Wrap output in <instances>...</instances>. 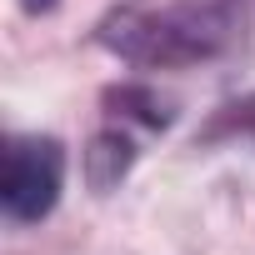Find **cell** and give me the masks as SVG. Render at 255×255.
<instances>
[{
    "label": "cell",
    "instance_id": "obj_3",
    "mask_svg": "<svg viewBox=\"0 0 255 255\" xmlns=\"http://www.w3.org/2000/svg\"><path fill=\"white\" fill-rule=\"evenodd\" d=\"M130 165H135V140L125 130H115V125L100 130L90 140V150H85V180H90L95 195H110L125 175H130Z\"/></svg>",
    "mask_w": 255,
    "mask_h": 255
},
{
    "label": "cell",
    "instance_id": "obj_1",
    "mask_svg": "<svg viewBox=\"0 0 255 255\" xmlns=\"http://www.w3.org/2000/svg\"><path fill=\"white\" fill-rule=\"evenodd\" d=\"M95 40L125 65L190 70L230 55L245 40L240 0H125L105 10Z\"/></svg>",
    "mask_w": 255,
    "mask_h": 255
},
{
    "label": "cell",
    "instance_id": "obj_2",
    "mask_svg": "<svg viewBox=\"0 0 255 255\" xmlns=\"http://www.w3.org/2000/svg\"><path fill=\"white\" fill-rule=\"evenodd\" d=\"M65 185V145L55 135H10L5 140V175H0V205L10 220L30 225L45 220Z\"/></svg>",
    "mask_w": 255,
    "mask_h": 255
},
{
    "label": "cell",
    "instance_id": "obj_4",
    "mask_svg": "<svg viewBox=\"0 0 255 255\" xmlns=\"http://www.w3.org/2000/svg\"><path fill=\"white\" fill-rule=\"evenodd\" d=\"M220 135H250V140H255V95H245V100L225 105V110L210 120L205 140H220Z\"/></svg>",
    "mask_w": 255,
    "mask_h": 255
},
{
    "label": "cell",
    "instance_id": "obj_5",
    "mask_svg": "<svg viewBox=\"0 0 255 255\" xmlns=\"http://www.w3.org/2000/svg\"><path fill=\"white\" fill-rule=\"evenodd\" d=\"M20 5H25L30 15H45V10H55V5H60V0H20Z\"/></svg>",
    "mask_w": 255,
    "mask_h": 255
}]
</instances>
